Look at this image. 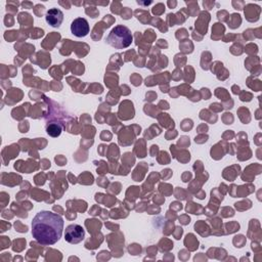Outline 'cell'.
I'll list each match as a JSON object with an SVG mask.
<instances>
[{
  "label": "cell",
  "mask_w": 262,
  "mask_h": 262,
  "mask_svg": "<svg viewBox=\"0 0 262 262\" xmlns=\"http://www.w3.org/2000/svg\"><path fill=\"white\" fill-rule=\"evenodd\" d=\"M64 219L51 211H40L32 220V235L41 245H55L63 235Z\"/></svg>",
  "instance_id": "obj_1"
},
{
  "label": "cell",
  "mask_w": 262,
  "mask_h": 262,
  "mask_svg": "<svg viewBox=\"0 0 262 262\" xmlns=\"http://www.w3.org/2000/svg\"><path fill=\"white\" fill-rule=\"evenodd\" d=\"M106 41L109 45L116 49H124L129 47L133 43L134 36L129 28L119 25L111 30Z\"/></svg>",
  "instance_id": "obj_2"
},
{
  "label": "cell",
  "mask_w": 262,
  "mask_h": 262,
  "mask_svg": "<svg viewBox=\"0 0 262 262\" xmlns=\"http://www.w3.org/2000/svg\"><path fill=\"white\" fill-rule=\"evenodd\" d=\"M84 238L85 230L79 224H70L65 229V240L72 245L81 243L84 240Z\"/></svg>",
  "instance_id": "obj_3"
},
{
  "label": "cell",
  "mask_w": 262,
  "mask_h": 262,
  "mask_svg": "<svg viewBox=\"0 0 262 262\" xmlns=\"http://www.w3.org/2000/svg\"><path fill=\"white\" fill-rule=\"evenodd\" d=\"M89 31H90L89 24L87 20L84 18H77L71 24V33L78 38L87 36Z\"/></svg>",
  "instance_id": "obj_4"
},
{
  "label": "cell",
  "mask_w": 262,
  "mask_h": 262,
  "mask_svg": "<svg viewBox=\"0 0 262 262\" xmlns=\"http://www.w3.org/2000/svg\"><path fill=\"white\" fill-rule=\"evenodd\" d=\"M45 20L49 26L54 28H59L64 21V13L56 8L50 9L46 12Z\"/></svg>",
  "instance_id": "obj_5"
},
{
  "label": "cell",
  "mask_w": 262,
  "mask_h": 262,
  "mask_svg": "<svg viewBox=\"0 0 262 262\" xmlns=\"http://www.w3.org/2000/svg\"><path fill=\"white\" fill-rule=\"evenodd\" d=\"M63 131V125L60 123H49L46 126V133L53 138H58L61 136Z\"/></svg>",
  "instance_id": "obj_6"
}]
</instances>
